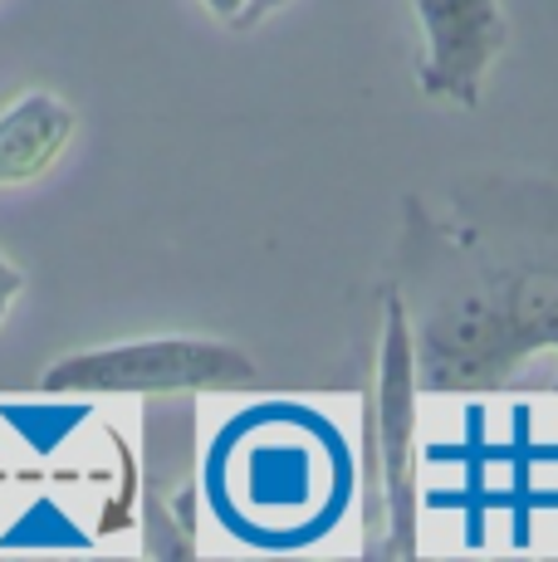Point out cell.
<instances>
[{"mask_svg": "<svg viewBox=\"0 0 558 562\" xmlns=\"http://www.w3.org/2000/svg\"><path fill=\"white\" fill-rule=\"evenodd\" d=\"M348 440L328 416L299 402H260L216 430L201 464L207 509L231 538L265 553L309 548L348 514Z\"/></svg>", "mask_w": 558, "mask_h": 562, "instance_id": "cell-1", "label": "cell"}, {"mask_svg": "<svg viewBox=\"0 0 558 562\" xmlns=\"http://www.w3.org/2000/svg\"><path fill=\"white\" fill-rule=\"evenodd\" d=\"M255 362L235 342L221 338H137V342H109V348L69 352L40 376L45 392H143V396H171V392H211V386H250Z\"/></svg>", "mask_w": 558, "mask_h": 562, "instance_id": "cell-2", "label": "cell"}, {"mask_svg": "<svg viewBox=\"0 0 558 562\" xmlns=\"http://www.w3.org/2000/svg\"><path fill=\"white\" fill-rule=\"evenodd\" d=\"M378 484H382V524L388 543L382 558H412L416 553V362H412V333H406L402 304H388V328H382V367H378Z\"/></svg>", "mask_w": 558, "mask_h": 562, "instance_id": "cell-3", "label": "cell"}, {"mask_svg": "<svg viewBox=\"0 0 558 562\" xmlns=\"http://www.w3.org/2000/svg\"><path fill=\"white\" fill-rule=\"evenodd\" d=\"M422 25V83L426 99L476 108L486 93V74L510 45L500 0H412Z\"/></svg>", "mask_w": 558, "mask_h": 562, "instance_id": "cell-4", "label": "cell"}, {"mask_svg": "<svg viewBox=\"0 0 558 562\" xmlns=\"http://www.w3.org/2000/svg\"><path fill=\"white\" fill-rule=\"evenodd\" d=\"M74 127V108L49 89H25L15 103L0 108V187L40 181L64 157Z\"/></svg>", "mask_w": 558, "mask_h": 562, "instance_id": "cell-5", "label": "cell"}, {"mask_svg": "<svg viewBox=\"0 0 558 562\" xmlns=\"http://www.w3.org/2000/svg\"><path fill=\"white\" fill-rule=\"evenodd\" d=\"M20 289H25V274H20V265H10L5 255H0V328H5L10 308H15Z\"/></svg>", "mask_w": 558, "mask_h": 562, "instance_id": "cell-6", "label": "cell"}, {"mask_svg": "<svg viewBox=\"0 0 558 562\" xmlns=\"http://www.w3.org/2000/svg\"><path fill=\"white\" fill-rule=\"evenodd\" d=\"M201 5H207L216 20H225L231 30H241V20H245V10H250V0H201Z\"/></svg>", "mask_w": 558, "mask_h": 562, "instance_id": "cell-7", "label": "cell"}, {"mask_svg": "<svg viewBox=\"0 0 558 562\" xmlns=\"http://www.w3.org/2000/svg\"><path fill=\"white\" fill-rule=\"evenodd\" d=\"M279 5H289V0H250V10H245V20H241V30H250V25H260L265 15H275Z\"/></svg>", "mask_w": 558, "mask_h": 562, "instance_id": "cell-8", "label": "cell"}]
</instances>
